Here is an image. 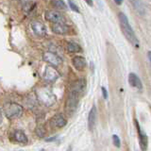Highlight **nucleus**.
Segmentation results:
<instances>
[{
  "label": "nucleus",
  "instance_id": "f257e3e1",
  "mask_svg": "<svg viewBox=\"0 0 151 151\" xmlns=\"http://www.w3.org/2000/svg\"><path fill=\"white\" fill-rule=\"evenodd\" d=\"M118 17H119L121 29H122L123 33H124V35L126 36L127 39L136 47V48H138L139 42H138V40H137V37L135 36V33H134L133 29H132V27L129 25V20H127V17L123 12H120L119 14H118Z\"/></svg>",
  "mask_w": 151,
  "mask_h": 151
},
{
  "label": "nucleus",
  "instance_id": "f03ea898",
  "mask_svg": "<svg viewBox=\"0 0 151 151\" xmlns=\"http://www.w3.org/2000/svg\"><path fill=\"white\" fill-rule=\"evenodd\" d=\"M36 96L38 100L46 107L53 106L57 101L55 94L50 89L46 87H40L36 90Z\"/></svg>",
  "mask_w": 151,
  "mask_h": 151
},
{
  "label": "nucleus",
  "instance_id": "7ed1b4c3",
  "mask_svg": "<svg viewBox=\"0 0 151 151\" xmlns=\"http://www.w3.org/2000/svg\"><path fill=\"white\" fill-rule=\"evenodd\" d=\"M78 96H79L78 93L69 92L67 100H66L65 106H64V111L66 113H67V115H69V116L73 115L76 112V111H77L78 105V100H79Z\"/></svg>",
  "mask_w": 151,
  "mask_h": 151
},
{
  "label": "nucleus",
  "instance_id": "20e7f679",
  "mask_svg": "<svg viewBox=\"0 0 151 151\" xmlns=\"http://www.w3.org/2000/svg\"><path fill=\"white\" fill-rule=\"evenodd\" d=\"M4 111L6 116L9 119H16L23 114L24 108L17 103H8L4 107Z\"/></svg>",
  "mask_w": 151,
  "mask_h": 151
},
{
  "label": "nucleus",
  "instance_id": "39448f33",
  "mask_svg": "<svg viewBox=\"0 0 151 151\" xmlns=\"http://www.w3.org/2000/svg\"><path fill=\"white\" fill-rule=\"evenodd\" d=\"M42 60L45 61H46L47 63L51 64V66L53 67H57V66H60L63 63V60L60 56H58L57 54L53 53V52H45L42 55Z\"/></svg>",
  "mask_w": 151,
  "mask_h": 151
},
{
  "label": "nucleus",
  "instance_id": "423d86ee",
  "mask_svg": "<svg viewBox=\"0 0 151 151\" xmlns=\"http://www.w3.org/2000/svg\"><path fill=\"white\" fill-rule=\"evenodd\" d=\"M60 78V74L53 66H46L44 72V78L48 82H54Z\"/></svg>",
  "mask_w": 151,
  "mask_h": 151
},
{
  "label": "nucleus",
  "instance_id": "0eeeda50",
  "mask_svg": "<svg viewBox=\"0 0 151 151\" xmlns=\"http://www.w3.org/2000/svg\"><path fill=\"white\" fill-rule=\"evenodd\" d=\"M135 125H136L137 131H138L140 147H141L142 151H146V149H147V145H148V138H147V136H146V134L145 133V132L142 131V129H140L139 123L137 120H135Z\"/></svg>",
  "mask_w": 151,
  "mask_h": 151
},
{
  "label": "nucleus",
  "instance_id": "6e6552de",
  "mask_svg": "<svg viewBox=\"0 0 151 151\" xmlns=\"http://www.w3.org/2000/svg\"><path fill=\"white\" fill-rule=\"evenodd\" d=\"M31 28L38 37H45L46 35V27L41 21H33L31 23Z\"/></svg>",
  "mask_w": 151,
  "mask_h": 151
},
{
  "label": "nucleus",
  "instance_id": "1a4fd4ad",
  "mask_svg": "<svg viewBox=\"0 0 151 151\" xmlns=\"http://www.w3.org/2000/svg\"><path fill=\"white\" fill-rule=\"evenodd\" d=\"M45 19L47 21H49L53 24L56 23H64V19L63 16L59 12H56V11H48L46 12L45 14Z\"/></svg>",
  "mask_w": 151,
  "mask_h": 151
},
{
  "label": "nucleus",
  "instance_id": "9d476101",
  "mask_svg": "<svg viewBox=\"0 0 151 151\" xmlns=\"http://www.w3.org/2000/svg\"><path fill=\"white\" fill-rule=\"evenodd\" d=\"M85 87H86V80L83 78H80L78 80H75V81L71 84L70 92L80 94L85 90Z\"/></svg>",
  "mask_w": 151,
  "mask_h": 151
},
{
  "label": "nucleus",
  "instance_id": "9b49d317",
  "mask_svg": "<svg viewBox=\"0 0 151 151\" xmlns=\"http://www.w3.org/2000/svg\"><path fill=\"white\" fill-rule=\"evenodd\" d=\"M96 116H97V110H96V107L93 105L88 115V127L90 130H93L94 129V127H96Z\"/></svg>",
  "mask_w": 151,
  "mask_h": 151
},
{
  "label": "nucleus",
  "instance_id": "f8f14e48",
  "mask_svg": "<svg viewBox=\"0 0 151 151\" xmlns=\"http://www.w3.org/2000/svg\"><path fill=\"white\" fill-rule=\"evenodd\" d=\"M72 63L74 65V67L78 70V71H83L86 67V60L83 57L80 56H76L72 60Z\"/></svg>",
  "mask_w": 151,
  "mask_h": 151
},
{
  "label": "nucleus",
  "instance_id": "ddd939ff",
  "mask_svg": "<svg viewBox=\"0 0 151 151\" xmlns=\"http://www.w3.org/2000/svg\"><path fill=\"white\" fill-rule=\"evenodd\" d=\"M69 30V27L64 23H56L52 27V31L56 34H66Z\"/></svg>",
  "mask_w": 151,
  "mask_h": 151
},
{
  "label": "nucleus",
  "instance_id": "4468645a",
  "mask_svg": "<svg viewBox=\"0 0 151 151\" xmlns=\"http://www.w3.org/2000/svg\"><path fill=\"white\" fill-rule=\"evenodd\" d=\"M129 83L131 85L132 87L137 88L141 90L143 88V84H142L141 79L139 78V77L137 75H135L134 73H130L129 75Z\"/></svg>",
  "mask_w": 151,
  "mask_h": 151
},
{
  "label": "nucleus",
  "instance_id": "2eb2a0df",
  "mask_svg": "<svg viewBox=\"0 0 151 151\" xmlns=\"http://www.w3.org/2000/svg\"><path fill=\"white\" fill-rule=\"evenodd\" d=\"M52 123L57 127H63L67 124V120L65 119V117L61 113H58L56 114L53 118H52Z\"/></svg>",
  "mask_w": 151,
  "mask_h": 151
},
{
  "label": "nucleus",
  "instance_id": "dca6fc26",
  "mask_svg": "<svg viewBox=\"0 0 151 151\" xmlns=\"http://www.w3.org/2000/svg\"><path fill=\"white\" fill-rule=\"evenodd\" d=\"M14 138H15V140L18 142V143L23 144V145H26L28 141L27 135L25 134V132L20 129H17L14 131Z\"/></svg>",
  "mask_w": 151,
  "mask_h": 151
},
{
  "label": "nucleus",
  "instance_id": "f3484780",
  "mask_svg": "<svg viewBox=\"0 0 151 151\" xmlns=\"http://www.w3.org/2000/svg\"><path fill=\"white\" fill-rule=\"evenodd\" d=\"M67 51L70 52V53H78V52H80L81 51V47H80V45L78 44H77V42H68L67 45Z\"/></svg>",
  "mask_w": 151,
  "mask_h": 151
},
{
  "label": "nucleus",
  "instance_id": "a211bd4d",
  "mask_svg": "<svg viewBox=\"0 0 151 151\" xmlns=\"http://www.w3.org/2000/svg\"><path fill=\"white\" fill-rule=\"evenodd\" d=\"M52 4H53V6L57 9H66V6L63 0H53Z\"/></svg>",
  "mask_w": 151,
  "mask_h": 151
},
{
  "label": "nucleus",
  "instance_id": "6ab92c4d",
  "mask_svg": "<svg viewBox=\"0 0 151 151\" xmlns=\"http://www.w3.org/2000/svg\"><path fill=\"white\" fill-rule=\"evenodd\" d=\"M36 134L37 136H39L40 138H42V137H44L45 134V129L42 126H38L36 127Z\"/></svg>",
  "mask_w": 151,
  "mask_h": 151
},
{
  "label": "nucleus",
  "instance_id": "aec40b11",
  "mask_svg": "<svg viewBox=\"0 0 151 151\" xmlns=\"http://www.w3.org/2000/svg\"><path fill=\"white\" fill-rule=\"evenodd\" d=\"M112 143H113V145H114V146H116L117 148H119L121 146L120 138L117 135H112Z\"/></svg>",
  "mask_w": 151,
  "mask_h": 151
},
{
  "label": "nucleus",
  "instance_id": "412c9836",
  "mask_svg": "<svg viewBox=\"0 0 151 151\" xmlns=\"http://www.w3.org/2000/svg\"><path fill=\"white\" fill-rule=\"evenodd\" d=\"M69 7H70V9H72V11H74V12H79V9H78V8L77 7V5H75L74 4V2L72 1V0H69Z\"/></svg>",
  "mask_w": 151,
  "mask_h": 151
},
{
  "label": "nucleus",
  "instance_id": "4be33fe9",
  "mask_svg": "<svg viewBox=\"0 0 151 151\" xmlns=\"http://www.w3.org/2000/svg\"><path fill=\"white\" fill-rule=\"evenodd\" d=\"M101 90H102V94H103V97L105 98V99H107V98H108V92H107L106 88H105V87H102V88H101Z\"/></svg>",
  "mask_w": 151,
  "mask_h": 151
},
{
  "label": "nucleus",
  "instance_id": "5701e85b",
  "mask_svg": "<svg viewBox=\"0 0 151 151\" xmlns=\"http://www.w3.org/2000/svg\"><path fill=\"white\" fill-rule=\"evenodd\" d=\"M57 137H58V136H54V137H51V138H47V139H45V141L46 142H53V141H55L57 139Z\"/></svg>",
  "mask_w": 151,
  "mask_h": 151
},
{
  "label": "nucleus",
  "instance_id": "b1692460",
  "mask_svg": "<svg viewBox=\"0 0 151 151\" xmlns=\"http://www.w3.org/2000/svg\"><path fill=\"white\" fill-rule=\"evenodd\" d=\"M89 6H93V0H85Z\"/></svg>",
  "mask_w": 151,
  "mask_h": 151
},
{
  "label": "nucleus",
  "instance_id": "393cba45",
  "mask_svg": "<svg viewBox=\"0 0 151 151\" xmlns=\"http://www.w3.org/2000/svg\"><path fill=\"white\" fill-rule=\"evenodd\" d=\"M114 2L117 4V5H121L123 3V0H114Z\"/></svg>",
  "mask_w": 151,
  "mask_h": 151
},
{
  "label": "nucleus",
  "instance_id": "a878e982",
  "mask_svg": "<svg viewBox=\"0 0 151 151\" xmlns=\"http://www.w3.org/2000/svg\"><path fill=\"white\" fill-rule=\"evenodd\" d=\"M1 122H2V111L0 110V124H1Z\"/></svg>",
  "mask_w": 151,
  "mask_h": 151
}]
</instances>
